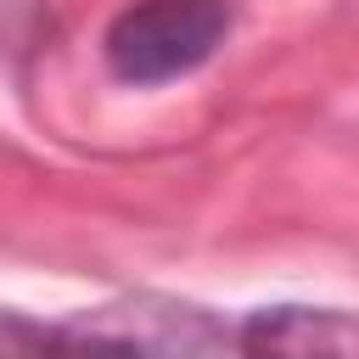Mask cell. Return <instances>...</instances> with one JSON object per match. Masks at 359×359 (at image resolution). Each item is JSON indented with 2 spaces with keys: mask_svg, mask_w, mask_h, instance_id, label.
Wrapping results in <instances>:
<instances>
[{
  "mask_svg": "<svg viewBox=\"0 0 359 359\" xmlns=\"http://www.w3.org/2000/svg\"><path fill=\"white\" fill-rule=\"evenodd\" d=\"M241 359H359V325L342 309L275 303L236 325Z\"/></svg>",
  "mask_w": 359,
  "mask_h": 359,
  "instance_id": "cell-3",
  "label": "cell"
},
{
  "mask_svg": "<svg viewBox=\"0 0 359 359\" xmlns=\"http://www.w3.org/2000/svg\"><path fill=\"white\" fill-rule=\"evenodd\" d=\"M230 34V0H135L123 6L107 34L101 56L118 84L151 90L196 73Z\"/></svg>",
  "mask_w": 359,
  "mask_h": 359,
  "instance_id": "cell-2",
  "label": "cell"
},
{
  "mask_svg": "<svg viewBox=\"0 0 359 359\" xmlns=\"http://www.w3.org/2000/svg\"><path fill=\"white\" fill-rule=\"evenodd\" d=\"M45 359H241V348L236 325L213 309L168 292H129L62 320L45 337Z\"/></svg>",
  "mask_w": 359,
  "mask_h": 359,
  "instance_id": "cell-1",
  "label": "cell"
},
{
  "mask_svg": "<svg viewBox=\"0 0 359 359\" xmlns=\"http://www.w3.org/2000/svg\"><path fill=\"white\" fill-rule=\"evenodd\" d=\"M50 34V6L45 0H0V50H39Z\"/></svg>",
  "mask_w": 359,
  "mask_h": 359,
  "instance_id": "cell-4",
  "label": "cell"
}]
</instances>
